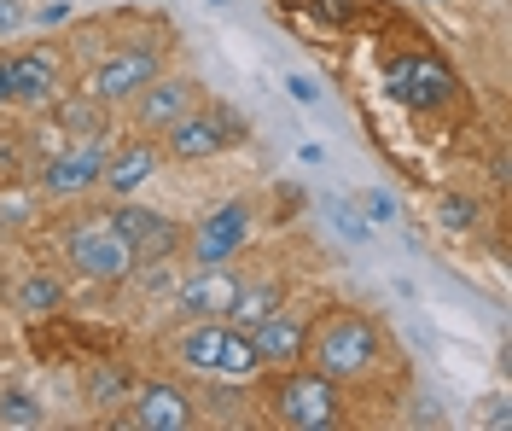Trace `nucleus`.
Listing matches in <instances>:
<instances>
[{
	"mask_svg": "<svg viewBox=\"0 0 512 431\" xmlns=\"http://www.w3.org/2000/svg\"><path fill=\"white\" fill-rule=\"evenodd\" d=\"M303 362L338 379V385H355V379H373L384 362H390V344H384V327L361 309H326L320 321H309V344H303Z\"/></svg>",
	"mask_w": 512,
	"mask_h": 431,
	"instance_id": "obj_1",
	"label": "nucleus"
},
{
	"mask_svg": "<svg viewBox=\"0 0 512 431\" xmlns=\"http://www.w3.org/2000/svg\"><path fill=\"white\" fill-rule=\"evenodd\" d=\"M175 362L192 367L198 379H227V385H251L256 373H268L251 344V332L233 327V321H192L175 338Z\"/></svg>",
	"mask_w": 512,
	"mask_h": 431,
	"instance_id": "obj_2",
	"label": "nucleus"
},
{
	"mask_svg": "<svg viewBox=\"0 0 512 431\" xmlns=\"http://www.w3.org/2000/svg\"><path fill=\"white\" fill-rule=\"evenodd\" d=\"M268 420L286 431H332L344 426V385L326 379L315 367H280L274 391H268Z\"/></svg>",
	"mask_w": 512,
	"mask_h": 431,
	"instance_id": "obj_3",
	"label": "nucleus"
},
{
	"mask_svg": "<svg viewBox=\"0 0 512 431\" xmlns=\"http://www.w3.org/2000/svg\"><path fill=\"white\" fill-rule=\"evenodd\" d=\"M64 257H70V268H76L82 280H99V286L134 274V245L117 233L111 216H82L76 228L64 233Z\"/></svg>",
	"mask_w": 512,
	"mask_h": 431,
	"instance_id": "obj_4",
	"label": "nucleus"
},
{
	"mask_svg": "<svg viewBox=\"0 0 512 431\" xmlns=\"http://www.w3.org/2000/svg\"><path fill=\"white\" fill-rule=\"evenodd\" d=\"M384 88H390V100H402L408 111H443L460 94L454 70L437 53H396V59H384Z\"/></svg>",
	"mask_w": 512,
	"mask_h": 431,
	"instance_id": "obj_5",
	"label": "nucleus"
},
{
	"mask_svg": "<svg viewBox=\"0 0 512 431\" xmlns=\"http://www.w3.org/2000/svg\"><path fill=\"white\" fill-rule=\"evenodd\" d=\"M239 140H245V117H239V111H227V105H198V111L175 117V123L163 129V152L181 158V164H192V158H216V152L239 146Z\"/></svg>",
	"mask_w": 512,
	"mask_h": 431,
	"instance_id": "obj_6",
	"label": "nucleus"
},
{
	"mask_svg": "<svg viewBox=\"0 0 512 431\" xmlns=\"http://www.w3.org/2000/svg\"><path fill=\"white\" fill-rule=\"evenodd\" d=\"M158 70H163V53H158V47H140V41H134V47L105 53V59L88 70V94H94V100H105V105H128L140 88H146V82H152V76H158Z\"/></svg>",
	"mask_w": 512,
	"mask_h": 431,
	"instance_id": "obj_7",
	"label": "nucleus"
},
{
	"mask_svg": "<svg viewBox=\"0 0 512 431\" xmlns=\"http://www.w3.org/2000/svg\"><path fill=\"white\" fill-rule=\"evenodd\" d=\"M128 105H134V129L140 134H163L175 117H187V111L204 105V88L192 76H181V70H158Z\"/></svg>",
	"mask_w": 512,
	"mask_h": 431,
	"instance_id": "obj_8",
	"label": "nucleus"
},
{
	"mask_svg": "<svg viewBox=\"0 0 512 431\" xmlns=\"http://www.w3.org/2000/svg\"><path fill=\"white\" fill-rule=\"evenodd\" d=\"M198 420H204L198 402L181 385H169V379H146V385L128 391V426L140 431H192Z\"/></svg>",
	"mask_w": 512,
	"mask_h": 431,
	"instance_id": "obj_9",
	"label": "nucleus"
},
{
	"mask_svg": "<svg viewBox=\"0 0 512 431\" xmlns=\"http://www.w3.org/2000/svg\"><path fill=\"white\" fill-rule=\"evenodd\" d=\"M245 239H251V204H245V199H227V204H216V210L192 228V263H198V268L233 263Z\"/></svg>",
	"mask_w": 512,
	"mask_h": 431,
	"instance_id": "obj_10",
	"label": "nucleus"
},
{
	"mask_svg": "<svg viewBox=\"0 0 512 431\" xmlns=\"http://www.w3.org/2000/svg\"><path fill=\"white\" fill-rule=\"evenodd\" d=\"M64 94V59L59 47H18L12 53V105H24V111H41V105H53Z\"/></svg>",
	"mask_w": 512,
	"mask_h": 431,
	"instance_id": "obj_11",
	"label": "nucleus"
},
{
	"mask_svg": "<svg viewBox=\"0 0 512 431\" xmlns=\"http://www.w3.org/2000/svg\"><path fill=\"white\" fill-rule=\"evenodd\" d=\"M105 158H111L105 140H76L70 152H53V158L41 164V193H47V199H76V193L99 187Z\"/></svg>",
	"mask_w": 512,
	"mask_h": 431,
	"instance_id": "obj_12",
	"label": "nucleus"
},
{
	"mask_svg": "<svg viewBox=\"0 0 512 431\" xmlns=\"http://www.w3.org/2000/svg\"><path fill=\"white\" fill-rule=\"evenodd\" d=\"M251 332V344H256V356H262V367H297L303 362V344H309V321L297 315V309H268Z\"/></svg>",
	"mask_w": 512,
	"mask_h": 431,
	"instance_id": "obj_13",
	"label": "nucleus"
},
{
	"mask_svg": "<svg viewBox=\"0 0 512 431\" xmlns=\"http://www.w3.org/2000/svg\"><path fill=\"white\" fill-rule=\"evenodd\" d=\"M239 286H245V274L227 263H210L198 268L187 286H181V315H198V321H227V309L239 298Z\"/></svg>",
	"mask_w": 512,
	"mask_h": 431,
	"instance_id": "obj_14",
	"label": "nucleus"
},
{
	"mask_svg": "<svg viewBox=\"0 0 512 431\" xmlns=\"http://www.w3.org/2000/svg\"><path fill=\"white\" fill-rule=\"evenodd\" d=\"M152 175H158V146L140 134V140H128V146H117V152L105 158L99 187H105V193H117V199H128V193H140Z\"/></svg>",
	"mask_w": 512,
	"mask_h": 431,
	"instance_id": "obj_15",
	"label": "nucleus"
},
{
	"mask_svg": "<svg viewBox=\"0 0 512 431\" xmlns=\"http://www.w3.org/2000/svg\"><path fill=\"white\" fill-rule=\"evenodd\" d=\"M53 129H64L70 140H105L111 134V105L94 100L88 88L82 94H59L53 100Z\"/></svg>",
	"mask_w": 512,
	"mask_h": 431,
	"instance_id": "obj_16",
	"label": "nucleus"
},
{
	"mask_svg": "<svg viewBox=\"0 0 512 431\" xmlns=\"http://www.w3.org/2000/svg\"><path fill=\"white\" fill-rule=\"evenodd\" d=\"M128 391H134V373L123 362H94L82 373V397L94 408H117V402H128Z\"/></svg>",
	"mask_w": 512,
	"mask_h": 431,
	"instance_id": "obj_17",
	"label": "nucleus"
},
{
	"mask_svg": "<svg viewBox=\"0 0 512 431\" xmlns=\"http://www.w3.org/2000/svg\"><path fill=\"white\" fill-rule=\"evenodd\" d=\"M181 251V228L169 222V216H152V228L134 239V268H158V263H169Z\"/></svg>",
	"mask_w": 512,
	"mask_h": 431,
	"instance_id": "obj_18",
	"label": "nucleus"
},
{
	"mask_svg": "<svg viewBox=\"0 0 512 431\" xmlns=\"http://www.w3.org/2000/svg\"><path fill=\"white\" fill-rule=\"evenodd\" d=\"M280 286H274V280H262V286H251V280H245V286H239V298H233V309H227V321H233V327H256V321H262V315H268V309H280Z\"/></svg>",
	"mask_w": 512,
	"mask_h": 431,
	"instance_id": "obj_19",
	"label": "nucleus"
},
{
	"mask_svg": "<svg viewBox=\"0 0 512 431\" xmlns=\"http://www.w3.org/2000/svg\"><path fill=\"white\" fill-rule=\"evenodd\" d=\"M59 303H64V286L53 274H30V280L18 286V309H24V315H53Z\"/></svg>",
	"mask_w": 512,
	"mask_h": 431,
	"instance_id": "obj_20",
	"label": "nucleus"
},
{
	"mask_svg": "<svg viewBox=\"0 0 512 431\" xmlns=\"http://www.w3.org/2000/svg\"><path fill=\"white\" fill-rule=\"evenodd\" d=\"M437 222H443L448 233H472L483 222V204L472 199V193H443V199H437Z\"/></svg>",
	"mask_w": 512,
	"mask_h": 431,
	"instance_id": "obj_21",
	"label": "nucleus"
},
{
	"mask_svg": "<svg viewBox=\"0 0 512 431\" xmlns=\"http://www.w3.org/2000/svg\"><path fill=\"white\" fill-rule=\"evenodd\" d=\"M0 426L35 431V426H47V414H41V402L30 391H0Z\"/></svg>",
	"mask_w": 512,
	"mask_h": 431,
	"instance_id": "obj_22",
	"label": "nucleus"
},
{
	"mask_svg": "<svg viewBox=\"0 0 512 431\" xmlns=\"http://www.w3.org/2000/svg\"><path fill=\"white\" fill-rule=\"evenodd\" d=\"M355 210H361V222H367V228L396 222V199H390V193H379V187H373V193H361V199H355Z\"/></svg>",
	"mask_w": 512,
	"mask_h": 431,
	"instance_id": "obj_23",
	"label": "nucleus"
},
{
	"mask_svg": "<svg viewBox=\"0 0 512 431\" xmlns=\"http://www.w3.org/2000/svg\"><path fill=\"white\" fill-rule=\"evenodd\" d=\"M332 222L344 228V239H350V245H367V233H373L361 216H355V210H344V204H332Z\"/></svg>",
	"mask_w": 512,
	"mask_h": 431,
	"instance_id": "obj_24",
	"label": "nucleus"
},
{
	"mask_svg": "<svg viewBox=\"0 0 512 431\" xmlns=\"http://www.w3.org/2000/svg\"><path fill=\"white\" fill-rule=\"evenodd\" d=\"M24 18H30L24 0H0V35H18L24 30Z\"/></svg>",
	"mask_w": 512,
	"mask_h": 431,
	"instance_id": "obj_25",
	"label": "nucleus"
},
{
	"mask_svg": "<svg viewBox=\"0 0 512 431\" xmlns=\"http://www.w3.org/2000/svg\"><path fill=\"white\" fill-rule=\"evenodd\" d=\"M286 88H291V100H303V105H315V100H320V88L309 82V76H291Z\"/></svg>",
	"mask_w": 512,
	"mask_h": 431,
	"instance_id": "obj_26",
	"label": "nucleus"
},
{
	"mask_svg": "<svg viewBox=\"0 0 512 431\" xmlns=\"http://www.w3.org/2000/svg\"><path fill=\"white\" fill-rule=\"evenodd\" d=\"M0 105H12V53H0Z\"/></svg>",
	"mask_w": 512,
	"mask_h": 431,
	"instance_id": "obj_27",
	"label": "nucleus"
},
{
	"mask_svg": "<svg viewBox=\"0 0 512 431\" xmlns=\"http://www.w3.org/2000/svg\"><path fill=\"white\" fill-rule=\"evenodd\" d=\"M320 12H326L332 24H350V0H320Z\"/></svg>",
	"mask_w": 512,
	"mask_h": 431,
	"instance_id": "obj_28",
	"label": "nucleus"
}]
</instances>
